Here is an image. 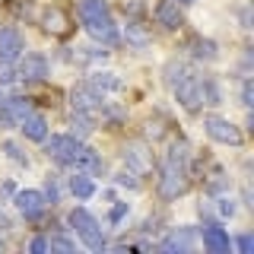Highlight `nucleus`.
<instances>
[{"instance_id":"4be33fe9","label":"nucleus","mask_w":254,"mask_h":254,"mask_svg":"<svg viewBox=\"0 0 254 254\" xmlns=\"http://www.w3.org/2000/svg\"><path fill=\"white\" fill-rule=\"evenodd\" d=\"M194 58L197 61H216L219 58L216 42H210V38H194Z\"/></svg>"},{"instance_id":"6ab92c4d","label":"nucleus","mask_w":254,"mask_h":254,"mask_svg":"<svg viewBox=\"0 0 254 254\" xmlns=\"http://www.w3.org/2000/svg\"><path fill=\"white\" fill-rule=\"evenodd\" d=\"M70 194H73L76 200H89V197L95 194L92 178H89V175H83V172H76V178H70Z\"/></svg>"},{"instance_id":"cd10ccee","label":"nucleus","mask_w":254,"mask_h":254,"mask_svg":"<svg viewBox=\"0 0 254 254\" xmlns=\"http://www.w3.org/2000/svg\"><path fill=\"white\" fill-rule=\"evenodd\" d=\"M3 153H6V156H10V159H13V162H16V165H29V156H26V153H22V146H19V143H13V140H6V143H3Z\"/></svg>"},{"instance_id":"9b49d317","label":"nucleus","mask_w":254,"mask_h":254,"mask_svg":"<svg viewBox=\"0 0 254 254\" xmlns=\"http://www.w3.org/2000/svg\"><path fill=\"white\" fill-rule=\"evenodd\" d=\"M42 29L48 32V35L64 38V35H70V16L64 10H58V6H48V10L42 13Z\"/></svg>"},{"instance_id":"e433bc0d","label":"nucleus","mask_w":254,"mask_h":254,"mask_svg":"<svg viewBox=\"0 0 254 254\" xmlns=\"http://www.w3.org/2000/svg\"><path fill=\"white\" fill-rule=\"evenodd\" d=\"M29 251H32V254H45V251H48V238L35 235V238L29 242Z\"/></svg>"},{"instance_id":"a211bd4d","label":"nucleus","mask_w":254,"mask_h":254,"mask_svg":"<svg viewBox=\"0 0 254 254\" xmlns=\"http://www.w3.org/2000/svg\"><path fill=\"white\" fill-rule=\"evenodd\" d=\"M70 127H73V137L83 140L89 137L95 130V121H92V111H73V118H70Z\"/></svg>"},{"instance_id":"ddd939ff","label":"nucleus","mask_w":254,"mask_h":254,"mask_svg":"<svg viewBox=\"0 0 254 254\" xmlns=\"http://www.w3.org/2000/svg\"><path fill=\"white\" fill-rule=\"evenodd\" d=\"M121 156H124V165H127L130 172H137V175L146 172L149 165H153V156L146 153V146H143V143H127Z\"/></svg>"},{"instance_id":"bb28decb","label":"nucleus","mask_w":254,"mask_h":254,"mask_svg":"<svg viewBox=\"0 0 254 254\" xmlns=\"http://www.w3.org/2000/svg\"><path fill=\"white\" fill-rule=\"evenodd\" d=\"M42 197H45V200L51 203V206L61 200V178H58V175H48V181H45V190H42Z\"/></svg>"},{"instance_id":"0eeeda50","label":"nucleus","mask_w":254,"mask_h":254,"mask_svg":"<svg viewBox=\"0 0 254 254\" xmlns=\"http://www.w3.org/2000/svg\"><path fill=\"white\" fill-rule=\"evenodd\" d=\"M16 76L26 79V83H42V79H48V58L45 54H26V58L19 61Z\"/></svg>"},{"instance_id":"9d476101","label":"nucleus","mask_w":254,"mask_h":254,"mask_svg":"<svg viewBox=\"0 0 254 254\" xmlns=\"http://www.w3.org/2000/svg\"><path fill=\"white\" fill-rule=\"evenodd\" d=\"M26 51L19 29H0V61H19Z\"/></svg>"},{"instance_id":"423d86ee","label":"nucleus","mask_w":254,"mask_h":254,"mask_svg":"<svg viewBox=\"0 0 254 254\" xmlns=\"http://www.w3.org/2000/svg\"><path fill=\"white\" fill-rule=\"evenodd\" d=\"M13 203H16V210H19L26 219H38L45 213V206H48V200L42 197V190H16Z\"/></svg>"},{"instance_id":"1a4fd4ad","label":"nucleus","mask_w":254,"mask_h":254,"mask_svg":"<svg viewBox=\"0 0 254 254\" xmlns=\"http://www.w3.org/2000/svg\"><path fill=\"white\" fill-rule=\"evenodd\" d=\"M102 92H95L89 83H79L73 86V92H70V105H73V111H95L102 105Z\"/></svg>"},{"instance_id":"7ed1b4c3","label":"nucleus","mask_w":254,"mask_h":254,"mask_svg":"<svg viewBox=\"0 0 254 254\" xmlns=\"http://www.w3.org/2000/svg\"><path fill=\"white\" fill-rule=\"evenodd\" d=\"M79 149H83V143H79L73 133H58V137H51L45 143V153L51 156L54 162H61V165H73V159L79 156Z\"/></svg>"},{"instance_id":"393cba45","label":"nucleus","mask_w":254,"mask_h":254,"mask_svg":"<svg viewBox=\"0 0 254 254\" xmlns=\"http://www.w3.org/2000/svg\"><path fill=\"white\" fill-rule=\"evenodd\" d=\"M188 73H190V70H188L181 61H169V64H165V83H169L172 89H175V86H178Z\"/></svg>"},{"instance_id":"dca6fc26","label":"nucleus","mask_w":254,"mask_h":254,"mask_svg":"<svg viewBox=\"0 0 254 254\" xmlns=\"http://www.w3.org/2000/svg\"><path fill=\"white\" fill-rule=\"evenodd\" d=\"M73 169L76 172H83V175H89V172H102V159H99V153L95 149H79V156L73 159Z\"/></svg>"},{"instance_id":"37998d69","label":"nucleus","mask_w":254,"mask_h":254,"mask_svg":"<svg viewBox=\"0 0 254 254\" xmlns=\"http://www.w3.org/2000/svg\"><path fill=\"white\" fill-rule=\"evenodd\" d=\"M0 251H6V242H3V238H0Z\"/></svg>"},{"instance_id":"4c0bfd02","label":"nucleus","mask_w":254,"mask_h":254,"mask_svg":"<svg viewBox=\"0 0 254 254\" xmlns=\"http://www.w3.org/2000/svg\"><path fill=\"white\" fill-rule=\"evenodd\" d=\"M13 127H16L13 115H10V111H6L3 105H0V130H13Z\"/></svg>"},{"instance_id":"f3484780","label":"nucleus","mask_w":254,"mask_h":254,"mask_svg":"<svg viewBox=\"0 0 254 254\" xmlns=\"http://www.w3.org/2000/svg\"><path fill=\"white\" fill-rule=\"evenodd\" d=\"M159 248L169 251V254H175V251H188V248H190V232H188V229H181V232L175 229V232H169V235L162 238V245H159Z\"/></svg>"},{"instance_id":"79ce46f5","label":"nucleus","mask_w":254,"mask_h":254,"mask_svg":"<svg viewBox=\"0 0 254 254\" xmlns=\"http://www.w3.org/2000/svg\"><path fill=\"white\" fill-rule=\"evenodd\" d=\"M175 3H185V6H190V3H197V0H175Z\"/></svg>"},{"instance_id":"c03bdc74","label":"nucleus","mask_w":254,"mask_h":254,"mask_svg":"<svg viewBox=\"0 0 254 254\" xmlns=\"http://www.w3.org/2000/svg\"><path fill=\"white\" fill-rule=\"evenodd\" d=\"M0 105H3V92H0Z\"/></svg>"},{"instance_id":"2f4dec72","label":"nucleus","mask_w":254,"mask_h":254,"mask_svg":"<svg viewBox=\"0 0 254 254\" xmlns=\"http://www.w3.org/2000/svg\"><path fill=\"white\" fill-rule=\"evenodd\" d=\"M216 210H219V216H235V200H232V197H219Z\"/></svg>"},{"instance_id":"a878e982","label":"nucleus","mask_w":254,"mask_h":254,"mask_svg":"<svg viewBox=\"0 0 254 254\" xmlns=\"http://www.w3.org/2000/svg\"><path fill=\"white\" fill-rule=\"evenodd\" d=\"M200 83H203V102H206V105H222V92H219L216 79L200 76Z\"/></svg>"},{"instance_id":"ea45409f","label":"nucleus","mask_w":254,"mask_h":254,"mask_svg":"<svg viewBox=\"0 0 254 254\" xmlns=\"http://www.w3.org/2000/svg\"><path fill=\"white\" fill-rule=\"evenodd\" d=\"M242 29H251V10H248V6L242 10Z\"/></svg>"},{"instance_id":"58836bf2","label":"nucleus","mask_w":254,"mask_h":254,"mask_svg":"<svg viewBox=\"0 0 254 254\" xmlns=\"http://www.w3.org/2000/svg\"><path fill=\"white\" fill-rule=\"evenodd\" d=\"M16 194V188L10 185V181H6V185H0V200H6V197H13Z\"/></svg>"},{"instance_id":"f704fd0d","label":"nucleus","mask_w":254,"mask_h":254,"mask_svg":"<svg viewBox=\"0 0 254 254\" xmlns=\"http://www.w3.org/2000/svg\"><path fill=\"white\" fill-rule=\"evenodd\" d=\"M124 213H127V203H115V206H111V213H108V222H111V226H115V222H121Z\"/></svg>"},{"instance_id":"f8f14e48","label":"nucleus","mask_w":254,"mask_h":254,"mask_svg":"<svg viewBox=\"0 0 254 254\" xmlns=\"http://www.w3.org/2000/svg\"><path fill=\"white\" fill-rule=\"evenodd\" d=\"M86 32L95 38V42H102V45H118V26L111 22V16H102V19H92V22H83Z\"/></svg>"},{"instance_id":"39448f33","label":"nucleus","mask_w":254,"mask_h":254,"mask_svg":"<svg viewBox=\"0 0 254 254\" xmlns=\"http://www.w3.org/2000/svg\"><path fill=\"white\" fill-rule=\"evenodd\" d=\"M156 190H159L162 200H178V197L188 190V172L185 169H175V165H165Z\"/></svg>"},{"instance_id":"20e7f679","label":"nucleus","mask_w":254,"mask_h":254,"mask_svg":"<svg viewBox=\"0 0 254 254\" xmlns=\"http://www.w3.org/2000/svg\"><path fill=\"white\" fill-rule=\"evenodd\" d=\"M175 99H178V105L185 111H190V115L200 111L203 108V83H200V76L188 73L178 86H175Z\"/></svg>"},{"instance_id":"7c9ffc66","label":"nucleus","mask_w":254,"mask_h":254,"mask_svg":"<svg viewBox=\"0 0 254 254\" xmlns=\"http://www.w3.org/2000/svg\"><path fill=\"white\" fill-rule=\"evenodd\" d=\"M146 140H162L165 137V127H162V121H146Z\"/></svg>"},{"instance_id":"72a5a7b5","label":"nucleus","mask_w":254,"mask_h":254,"mask_svg":"<svg viewBox=\"0 0 254 254\" xmlns=\"http://www.w3.org/2000/svg\"><path fill=\"white\" fill-rule=\"evenodd\" d=\"M48 248H51V251H73V242H70V238H61V235H54L51 242H48Z\"/></svg>"},{"instance_id":"412c9836","label":"nucleus","mask_w":254,"mask_h":254,"mask_svg":"<svg viewBox=\"0 0 254 254\" xmlns=\"http://www.w3.org/2000/svg\"><path fill=\"white\" fill-rule=\"evenodd\" d=\"M89 86H92L95 92H102V95H105V92L121 89V79H118L115 73H92V76H89Z\"/></svg>"},{"instance_id":"5701e85b","label":"nucleus","mask_w":254,"mask_h":254,"mask_svg":"<svg viewBox=\"0 0 254 254\" xmlns=\"http://www.w3.org/2000/svg\"><path fill=\"white\" fill-rule=\"evenodd\" d=\"M124 38H127V45H133V48H146L149 45V32L146 26H140V22H130L124 32Z\"/></svg>"},{"instance_id":"f03ea898","label":"nucleus","mask_w":254,"mask_h":254,"mask_svg":"<svg viewBox=\"0 0 254 254\" xmlns=\"http://www.w3.org/2000/svg\"><path fill=\"white\" fill-rule=\"evenodd\" d=\"M203 127H206V137L222 143V146H242V140H245L242 130H238L232 121L219 118V115H206L203 118Z\"/></svg>"},{"instance_id":"b1692460","label":"nucleus","mask_w":254,"mask_h":254,"mask_svg":"<svg viewBox=\"0 0 254 254\" xmlns=\"http://www.w3.org/2000/svg\"><path fill=\"white\" fill-rule=\"evenodd\" d=\"M3 108L13 115L16 127H19V121H22L26 115H32V105H29V99H3Z\"/></svg>"},{"instance_id":"4468645a","label":"nucleus","mask_w":254,"mask_h":254,"mask_svg":"<svg viewBox=\"0 0 254 254\" xmlns=\"http://www.w3.org/2000/svg\"><path fill=\"white\" fill-rule=\"evenodd\" d=\"M153 16H156V22H159L162 29H181V22H185L175 0H159L156 10H153Z\"/></svg>"},{"instance_id":"6e6552de","label":"nucleus","mask_w":254,"mask_h":254,"mask_svg":"<svg viewBox=\"0 0 254 254\" xmlns=\"http://www.w3.org/2000/svg\"><path fill=\"white\" fill-rule=\"evenodd\" d=\"M203 235V248L210 254H229V248H232V242H229V232L226 229H219L216 222H206V226L200 229Z\"/></svg>"},{"instance_id":"c9c22d12","label":"nucleus","mask_w":254,"mask_h":254,"mask_svg":"<svg viewBox=\"0 0 254 254\" xmlns=\"http://www.w3.org/2000/svg\"><path fill=\"white\" fill-rule=\"evenodd\" d=\"M235 245H238V251H242V254H251V251H254V238H251L248 232L238 235V242H235Z\"/></svg>"},{"instance_id":"a19ab883","label":"nucleus","mask_w":254,"mask_h":254,"mask_svg":"<svg viewBox=\"0 0 254 254\" xmlns=\"http://www.w3.org/2000/svg\"><path fill=\"white\" fill-rule=\"evenodd\" d=\"M0 229H10V219H6V213H0Z\"/></svg>"},{"instance_id":"2eb2a0df","label":"nucleus","mask_w":254,"mask_h":254,"mask_svg":"<svg viewBox=\"0 0 254 254\" xmlns=\"http://www.w3.org/2000/svg\"><path fill=\"white\" fill-rule=\"evenodd\" d=\"M19 130L26 133V140H32V143H45V137H48V121L42 115H26L19 121Z\"/></svg>"},{"instance_id":"aec40b11","label":"nucleus","mask_w":254,"mask_h":254,"mask_svg":"<svg viewBox=\"0 0 254 254\" xmlns=\"http://www.w3.org/2000/svg\"><path fill=\"white\" fill-rule=\"evenodd\" d=\"M102 16H108V3H105V0H83V3H79V19H83V22L102 19Z\"/></svg>"},{"instance_id":"f257e3e1","label":"nucleus","mask_w":254,"mask_h":254,"mask_svg":"<svg viewBox=\"0 0 254 254\" xmlns=\"http://www.w3.org/2000/svg\"><path fill=\"white\" fill-rule=\"evenodd\" d=\"M70 226L76 229V235L83 238L86 248H92V251H105L108 248L105 232L99 229V219H95L89 210H73V213H70Z\"/></svg>"},{"instance_id":"c85d7f7f","label":"nucleus","mask_w":254,"mask_h":254,"mask_svg":"<svg viewBox=\"0 0 254 254\" xmlns=\"http://www.w3.org/2000/svg\"><path fill=\"white\" fill-rule=\"evenodd\" d=\"M115 185H121V188H130V190H137L140 188V181H137V172H118L115 175Z\"/></svg>"},{"instance_id":"c756f323","label":"nucleus","mask_w":254,"mask_h":254,"mask_svg":"<svg viewBox=\"0 0 254 254\" xmlns=\"http://www.w3.org/2000/svg\"><path fill=\"white\" fill-rule=\"evenodd\" d=\"M13 79H19V76H16V70H13V61H0V86L13 83Z\"/></svg>"},{"instance_id":"473e14b6","label":"nucleus","mask_w":254,"mask_h":254,"mask_svg":"<svg viewBox=\"0 0 254 254\" xmlns=\"http://www.w3.org/2000/svg\"><path fill=\"white\" fill-rule=\"evenodd\" d=\"M242 105L245 108L254 105V83H251V79H245V83H242Z\"/></svg>"}]
</instances>
